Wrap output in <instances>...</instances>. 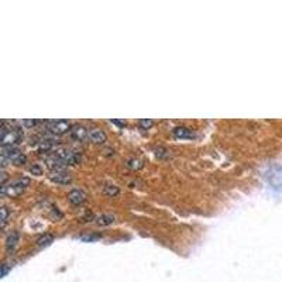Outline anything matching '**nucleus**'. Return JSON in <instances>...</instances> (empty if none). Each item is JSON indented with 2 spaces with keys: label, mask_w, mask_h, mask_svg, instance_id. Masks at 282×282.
Instances as JSON below:
<instances>
[{
  "label": "nucleus",
  "mask_w": 282,
  "mask_h": 282,
  "mask_svg": "<svg viewBox=\"0 0 282 282\" xmlns=\"http://www.w3.org/2000/svg\"><path fill=\"white\" fill-rule=\"evenodd\" d=\"M23 138L21 131L17 128H7L6 124L3 123L1 127V147H14L16 144H19Z\"/></svg>",
  "instance_id": "f03ea898"
},
{
  "label": "nucleus",
  "mask_w": 282,
  "mask_h": 282,
  "mask_svg": "<svg viewBox=\"0 0 282 282\" xmlns=\"http://www.w3.org/2000/svg\"><path fill=\"white\" fill-rule=\"evenodd\" d=\"M49 179L54 184H59V185H68V184L72 182L71 175H69L68 172H65V171H52L49 174Z\"/></svg>",
  "instance_id": "39448f33"
},
{
  "label": "nucleus",
  "mask_w": 282,
  "mask_h": 282,
  "mask_svg": "<svg viewBox=\"0 0 282 282\" xmlns=\"http://www.w3.org/2000/svg\"><path fill=\"white\" fill-rule=\"evenodd\" d=\"M95 223L97 226H110L115 223V216L113 214H100L95 219Z\"/></svg>",
  "instance_id": "f8f14e48"
},
{
  "label": "nucleus",
  "mask_w": 282,
  "mask_h": 282,
  "mask_svg": "<svg viewBox=\"0 0 282 282\" xmlns=\"http://www.w3.org/2000/svg\"><path fill=\"white\" fill-rule=\"evenodd\" d=\"M88 133L86 131V128L82 126H79V124H75V126L71 127V130H69V134L71 137L74 138V140H77V141H83L86 137H88Z\"/></svg>",
  "instance_id": "1a4fd4ad"
},
{
  "label": "nucleus",
  "mask_w": 282,
  "mask_h": 282,
  "mask_svg": "<svg viewBox=\"0 0 282 282\" xmlns=\"http://www.w3.org/2000/svg\"><path fill=\"white\" fill-rule=\"evenodd\" d=\"M126 165L130 169H140V168H143V162L140 160H137V158H131V160L127 161Z\"/></svg>",
  "instance_id": "f3484780"
},
{
  "label": "nucleus",
  "mask_w": 282,
  "mask_h": 282,
  "mask_svg": "<svg viewBox=\"0 0 282 282\" xmlns=\"http://www.w3.org/2000/svg\"><path fill=\"white\" fill-rule=\"evenodd\" d=\"M68 201L72 204L79 206V204H82L86 201V194L83 191H81V189H72L68 194Z\"/></svg>",
  "instance_id": "0eeeda50"
},
{
  "label": "nucleus",
  "mask_w": 282,
  "mask_h": 282,
  "mask_svg": "<svg viewBox=\"0 0 282 282\" xmlns=\"http://www.w3.org/2000/svg\"><path fill=\"white\" fill-rule=\"evenodd\" d=\"M39 150L41 153H49L54 147H55V141H54V138H48V137H45V138H42V140H40L39 141Z\"/></svg>",
  "instance_id": "9b49d317"
},
{
  "label": "nucleus",
  "mask_w": 282,
  "mask_h": 282,
  "mask_svg": "<svg viewBox=\"0 0 282 282\" xmlns=\"http://www.w3.org/2000/svg\"><path fill=\"white\" fill-rule=\"evenodd\" d=\"M103 192L107 196H110V198H115V196L120 194V189H119V186L113 185V184H106V185L103 186Z\"/></svg>",
  "instance_id": "4468645a"
},
{
  "label": "nucleus",
  "mask_w": 282,
  "mask_h": 282,
  "mask_svg": "<svg viewBox=\"0 0 282 282\" xmlns=\"http://www.w3.org/2000/svg\"><path fill=\"white\" fill-rule=\"evenodd\" d=\"M9 273V267H7V264H3L1 265V277H6Z\"/></svg>",
  "instance_id": "4be33fe9"
},
{
  "label": "nucleus",
  "mask_w": 282,
  "mask_h": 282,
  "mask_svg": "<svg viewBox=\"0 0 282 282\" xmlns=\"http://www.w3.org/2000/svg\"><path fill=\"white\" fill-rule=\"evenodd\" d=\"M29 185V178H20V179H16V181H11L9 185H6V184L1 185V195H6V196H10V198L19 196L26 191V188Z\"/></svg>",
  "instance_id": "f257e3e1"
},
{
  "label": "nucleus",
  "mask_w": 282,
  "mask_h": 282,
  "mask_svg": "<svg viewBox=\"0 0 282 282\" xmlns=\"http://www.w3.org/2000/svg\"><path fill=\"white\" fill-rule=\"evenodd\" d=\"M30 172L34 174V175H41V174H42V169H41V166L40 165H33L30 168Z\"/></svg>",
  "instance_id": "412c9836"
},
{
  "label": "nucleus",
  "mask_w": 282,
  "mask_h": 282,
  "mask_svg": "<svg viewBox=\"0 0 282 282\" xmlns=\"http://www.w3.org/2000/svg\"><path fill=\"white\" fill-rule=\"evenodd\" d=\"M174 134L179 138H192L194 137L192 131L188 130L186 127H176V128H174Z\"/></svg>",
  "instance_id": "ddd939ff"
},
{
  "label": "nucleus",
  "mask_w": 282,
  "mask_h": 282,
  "mask_svg": "<svg viewBox=\"0 0 282 282\" xmlns=\"http://www.w3.org/2000/svg\"><path fill=\"white\" fill-rule=\"evenodd\" d=\"M88 137L93 143H96V144H103V143H106L107 140L106 133L103 130H100V128H90L88 133Z\"/></svg>",
  "instance_id": "6e6552de"
},
{
  "label": "nucleus",
  "mask_w": 282,
  "mask_h": 282,
  "mask_svg": "<svg viewBox=\"0 0 282 282\" xmlns=\"http://www.w3.org/2000/svg\"><path fill=\"white\" fill-rule=\"evenodd\" d=\"M100 239H102V234H83V236H79V240L81 242H86V243L97 242Z\"/></svg>",
  "instance_id": "dca6fc26"
},
{
  "label": "nucleus",
  "mask_w": 282,
  "mask_h": 282,
  "mask_svg": "<svg viewBox=\"0 0 282 282\" xmlns=\"http://www.w3.org/2000/svg\"><path fill=\"white\" fill-rule=\"evenodd\" d=\"M54 154H57L59 158H62L68 165H75L81 162V153L75 151V150H69V148H59Z\"/></svg>",
  "instance_id": "7ed1b4c3"
},
{
  "label": "nucleus",
  "mask_w": 282,
  "mask_h": 282,
  "mask_svg": "<svg viewBox=\"0 0 282 282\" xmlns=\"http://www.w3.org/2000/svg\"><path fill=\"white\" fill-rule=\"evenodd\" d=\"M112 123H115V124H119V126H124V123H121V121H119V120H112Z\"/></svg>",
  "instance_id": "5701e85b"
},
{
  "label": "nucleus",
  "mask_w": 282,
  "mask_h": 282,
  "mask_svg": "<svg viewBox=\"0 0 282 282\" xmlns=\"http://www.w3.org/2000/svg\"><path fill=\"white\" fill-rule=\"evenodd\" d=\"M19 240H20L19 232H11V233L7 236V239H6V250H7V253L13 251V250L17 247Z\"/></svg>",
  "instance_id": "9d476101"
},
{
  "label": "nucleus",
  "mask_w": 282,
  "mask_h": 282,
  "mask_svg": "<svg viewBox=\"0 0 282 282\" xmlns=\"http://www.w3.org/2000/svg\"><path fill=\"white\" fill-rule=\"evenodd\" d=\"M39 121L37 120H34V119H31V120H23V121H20V124L24 127H34L37 124Z\"/></svg>",
  "instance_id": "aec40b11"
},
{
  "label": "nucleus",
  "mask_w": 282,
  "mask_h": 282,
  "mask_svg": "<svg viewBox=\"0 0 282 282\" xmlns=\"http://www.w3.org/2000/svg\"><path fill=\"white\" fill-rule=\"evenodd\" d=\"M71 124H69L67 120H55V121H49L48 123V130L54 134H64L71 130Z\"/></svg>",
  "instance_id": "20e7f679"
},
{
  "label": "nucleus",
  "mask_w": 282,
  "mask_h": 282,
  "mask_svg": "<svg viewBox=\"0 0 282 282\" xmlns=\"http://www.w3.org/2000/svg\"><path fill=\"white\" fill-rule=\"evenodd\" d=\"M138 124H140L141 128L148 130V128H151V127L154 126V121H153V120H150V119H141V120L138 121Z\"/></svg>",
  "instance_id": "a211bd4d"
},
{
  "label": "nucleus",
  "mask_w": 282,
  "mask_h": 282,
  "mask_svg": "<svg viewBox=\"0 0 282 282\" xmlns=\"http://www.w3.org/2000/svg\"><path fill=\"white\" fill-rule=\"evenodd\" d=\"M52 242H54V236H52V234H42L39 240H37V245H39V247H47V245H49Z\"/></svg>",
  "instance_id": "2eb2a0df"
},
{
  "label": "nucleus",
  "mask_w": 282,
  "mask_h": 282,
  "mask_svg": "<svg viewBox=\"0 0 282 282\" xmlns=\"http://www.w3.org/2000/svg\"><path fill=\"white\" fill-rule=\"evenodd\" d=\"M7 219H9V210H7V207H1V227L4 229V226L7 223Z\"/></svg>",
  "instance_id": "6ab92c4d"
},
{
  "label": "nucleus",
  "mask_w": 282,
  "mask_h": 282,
  "mask_svg": "<svg viewBox=\"0 0 282 282\" xmlns=\"http://www.w3.org/2000/svg\"><path fill=\"white\" fill-rule=\"evenodd\" d=\"M45 162H47V165L52 169V171H64L68 164L62 160V158H59L57 154H52L51 157H47L45 158Z\"/></svg>",
  "instance_id": "423d86ee"
}]
</instances>
